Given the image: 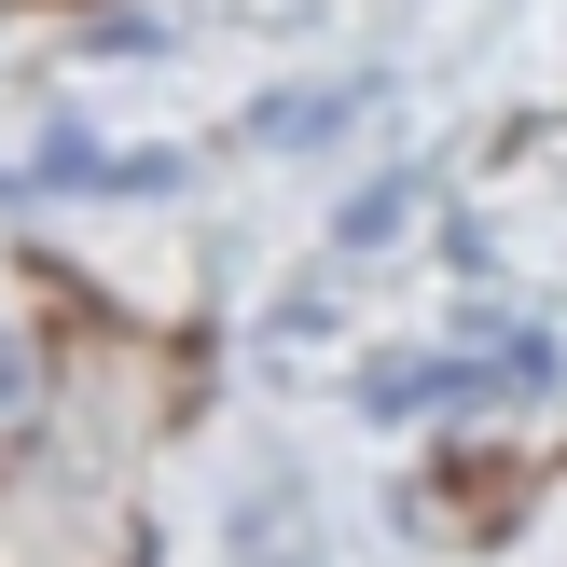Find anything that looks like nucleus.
<instances>
[{
    "label": "nucleus",
    "instance_id": "obj_1",
    "mask_svg": "<svg viewBox=\"0 0 567 567\" xmlns=\"http://www.w3.org/2000/svg\"><path fill=\"white\" fill-rule=\"evenodd\" d=\"M471 388H485L471 360H388V374H374V415H430V402H471Z\"/></svg>",
    "mask_w": 567,
    "mask_h": 567
},
{
    "label": "nucleus",
    "instance_id": "obj_2",
    "mask_svg": "<svg viewBox=\"0 0 567 567\" xmlns=\"http://www.w3.org/2000/svg\"><path fill=\"white\" fill-rule=\"evenodd\" d=\"M347 111H360V97H277L264 138H277V153H319V138H347Z\"/></svg>",
    "mask_w": 567,
    "mask_h": 567
},
{
    "label": "nucleus",
    "instance_id": "obj_3",
    "mask_svg": "<svg viewBox=\"0 0 567 567\" xmlns=\"http://www.w3.org/2000/svg\"><path fill=\"white\" fill-rule=\"evenodd\" d=\"M402 221H415V181H374V194H360L347 221H332V236H347V249H388Z\"/></svg>",
    "mask_w": 567,
    "mask_h": 567
}]
</instances>
